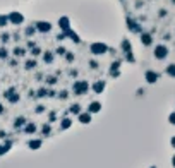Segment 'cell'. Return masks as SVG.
Instances as JSON below:
<instances>
[{
    "mask_svg": "<svg viewBox=\"0 0 175 168\" xmlns=\"http://www.w3.org/2000/svg\"><path fill=\"white\" fill-rule=\"evenodd\" d=\"M39 144H41V142H39V141H33V142H31V144H29V146H31V148H38Z\"/></svg>",
    "mask_w": 175,
    "mask_h": 168,
    "instance_id": "cell-1",
    "label": "cell"
}]
</instances>
